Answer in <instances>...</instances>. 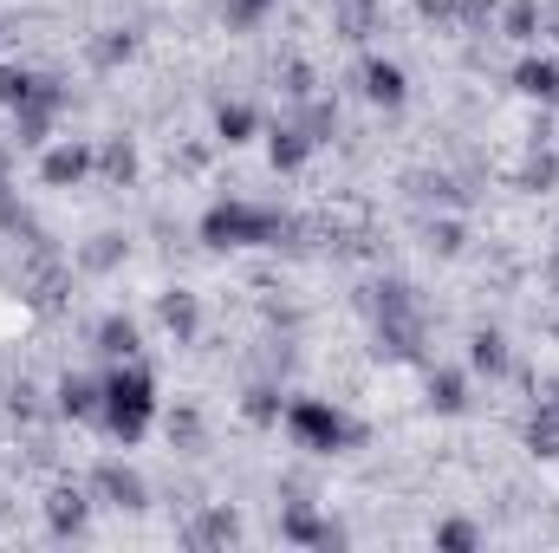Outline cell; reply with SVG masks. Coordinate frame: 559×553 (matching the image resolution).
<instances>
[{
    "label": "cell",
    "mask_w": 559,
    "mask_h": 553,
    "mask_svg": "<svg viewBox=\"0 0 559 553\" xmlns=\"http://www.w3.org/2000/svg\"><path fill=\"white\" fill-rule=\"evenodd\" d=\"M462 242H468V235H462V222H449V215H442V222H429V255H442V261H449V255H462Z\"/></svg>",
    "instance_id": "obj_29"
},
{
    "label": "cell",
    "mask_w": 559,
    "mask_h": 553,
    "mask_svg": "<svg viewBox=\"0 0 559 553\" xmlns=\"http://www.w3.org/2000/svg\"><path fill=\"white\" fill-rule=\"evenodd\" d=\"M85 515H92V489H52L46 495V528L52 534H79Z\"/></svg>",
    "instance_id": "obj_13"
},
{
    "label": "cell",
    "mask_w": 559,
    "mask_h": 553,
    "mask_svg": "<svg viewBox=\"0 0 559 553\" xmlns=\"http://www.w3.org/2000/svg\"><path fill=\"white\" fill-rule=\"evenodd\" d=\"M254 131H261V118H254V105H241V98H228V105L215 111V138L228 143V150H235V143H248Z\"/></svg>",
    "instance_id": "obj_20"
},
{
    "label": "cell",
    "mask_w": 559,
    "mask_h": 553,
    "mask_svg": "<svg viewBox=\"0 0 559 553\" xmlns=\"http://www.w3.org/2000/svg\"><path fill=\"white\" fill-rule=\"evenodd\" d=\"M280 92H286V105H306V98H319V79H312V66H306V59H286V66H280Z\"/></svg>",
    "instance_id": "obj_23"
},
{
    "label": "cell",
    "mask_w": 559,
    "mask_h": 553,
    "mask_svg": "<svg viewBox=\"0 0 559 553\" xmlns=\"http://www.w3.org/2000/svg\"><path fill=\"white\" fill-rule=\"evenodd\" d=\"M293 125L312 143H332L338 138V105H332V98H306V105H293Z\"/></svg>",
    "instance_id": "obj_18"
},
{
    "label": "cell",
    "mask_w": 559,
    "mask_h": 553,
    "mask_svg": "<svg viewBox=\"0 0 559 553\" xmlns=\"http://www.w3.org/2000/svg\"><path fill=\"white\" fill-rule=\"evenodd\" d=\"M468 365L488 372V378H508V372H514V352H508V339H501L495 326H475V332H468Z\"/></svg>",
    "instance_id": "obj_12"
},
{
    "label": "cell",
    "mask_w": 559,
    "mask_h": 553,
    "mask_svg": "<svg viewBox=\"0 0 559 553\" xmlns=\"http://www.w3.org/2000/svg\"><path fill=\"white\" fill-rule=\"evenodd\" d=\"M98 176H105L111 189H131V183H138V143L131 138H105L98 143Z\"/></svg>",
    "instance_id": "obj_16"
},
{
    "label": "cell",
    "mask_w": 559,
    "mask_h": 553,
    "mask_svg": "<svg viewBox=\"0 0 559 553\" xmlns=\"http://www.w3.org/2000/svg\"><path fill=\"white\" fill-rule=\"evenodd\" d=\"M514 92L521 98H540V105H559V59H521L514 66Z\"/></svg>",
    "instance_id": "obj_15"
},
{
    "label": "cell",
    "mask_w": 559,
    "mask_h": 553,
    "mask_svg": "<svg viewBox=\"0 0 559 553\" xmlns=\"http://www.w3.org/2000/svg\"><path fill=\"white\" fill-rule=\"evenodd\" d=\"M92 345H98L105 358H118V365H124V358H138V352H143V326H138V319H124V313H111V319H98Z\"/></svg>",
    "instance_id": "obj_11"
},
{
    "label": "cell",
    "mask_w": 559,
    "mask_h": 553,
    "mask_svg": "<svg viewBox=\"0 0 559 553\" xmlns=\"http://www.w3.org/2000/svg\"><path fill=\"white\" fill-rule=\"evenodd\" d=\"M554 183H559V156L554 150H534L527 169H521V189H554Z\"/></svg>",
    "instance_id": "obj_27"
},
{
    "label": "cell",
    "mask_w": 559,
    "mask_h": 553,
    "mask_svg": "<svg viewBox=\"0 0 559 553\" xmlns=\"http://www.w3.org/2000/svg\"><path fill=\"white\" fill-rule=\"evenodd\" d=\"M495 33L514 39V46H534L547 33V0H508V7H495Z\"/></svg>",
    "instance_id": "obj_8"
},
{
    "label": "cell",
    "mask_w": 559,
    "mask_h": 553,
    "mask_svg": "<svg viewBox=\"0 0 559 553\" xmlns=\"http://www.w3.org/2000/svg\"><path fill=\"white\" fill-rule=\"evenodd\" d=\"M33 85H39V72H26V66H0V105L13 111V105H26L33 98Z\"/></svg>",
    "instance_id": "obj_26"
},
{
    "label": "cell",
    "mask_w": 559,
    "mask_h": 553,
    "mask_svg": "<svg viewBox=\"0 0 559 553\" xmlns=\"http://www.w3.org/2000/svg\"><path fill=\"white\" fill-rule=\"evenodd\" d=\"M384 26V7L378 0H332V33L338 39H371Z\"/></svg>",
    "instance_id": "obj_14"
},
{
    "label": "cell",
    "mask_w": 559,
    "mask_h": 553,
    "mask_svg": "<svg viewBox=\"0 0 559 553\" xmlns=\"http://www.w3.org/2000/svg\"><path fill=\"white\" fill-rule=\"evenodd\" d=\"M150 416H156V385H150V372H143L138 358H124V365L105 378V416H98V423L131 449L143 430H150Z\"/></svg>",
    "instance_id": "obj_2"
},
{
    "label": "cell",
    "mask_w": 559,
    "mask_h": 553,
    "mask_svg": "<svg viewBox=\"0 0 559 553\" xmlns=\"http://www.w3.org/2000/svg\"><path fill=\"white\" fill-rule=\"evenodd\" d=\"M527 449L534 456H559V411L554 404H540V411L527 416Z\"/></svg>",
    "instance_id": "obj_22"
},
{
    "label": "cell",
    "mask_w": 559,
    "mask_h": 553,
    "mask_svg": "<svg viewBox=\"0 0 559 553\" xmlns=\"http://www.w3.org/2000/svg\"><path fill=\"white\" fill-rule=\"evenodd\" d=\"M436 548H449V553H468V548H481V528L475 521H462V515H449V521H436V534H429Z\"/></svg>",
    "instance_id": "obj_24"
},
{
    "label": "cell",
    "mask_w": 559,
    "mask_h": 553,
    "mask_svg": "<svg viewBox=\"0 0 559 553\" xmlns=\"http://www.w3.org/2000/svg\"><path fill=\"white\" fill-rule=\"evenodd\" d=\"M189 541L195 548H228V541H241V515L235 508H209L202 521H189Z\"/></svg>",
    "instance_id": "obj_17"
},
{
    "label": "cell",
    "mask_w": 559,
    "mask_h": 553,
    "mask_svg": "<svg viewBox=\"0 0 559 553\" xmlns=\"http://www.w3.org/2000/svg\"><path fill=\"white\" fill-rule=\"evenodd\" d=\"M280 235H293V222L280 209L241 202V196H228V202H215L202 215V242L209 248H280Z\"/></svg>",
    "instance_id": "obj_1"
},
{
    "label": "cell",
    "mask_w": 559,
    "mask_h": 553,
    "mask_svg": "<svg viewBox=\"0 0 559 553\" xmlns=\"http://www.w3.org/2000/svg\"><path fill=\"white\" fill-rule=\"evenodd\" d=\"M547 404H554V411H559V385H554V391H547Z\"/></svg>",
    "instance_id": "obj_31"
},
{
    "label": "cell",
    "mask_w": 559,
    "mask_h": 553,
    "mask_svg": "<svg viewBox=\"0 0 559 553\" xmlns=\"http://www.w3.org/2000/svg\"><path fill=\"white\" fill-rule=\"evenodd\" d=\"M156 326H163L176 345H195V332H202V306H195V293H189V286H169V293L156 299Z\"/></svg>",
    "instance_id": "obj_7"
},
{
    "label": "cell",
    "mask_w": 559,
    "mask_h": 553,
    "mask_svg": "<svg viewBox=\"0 0 559 553\" xmlns=\"http://www.w3.org/2000/svg\"><path fill=\"white\" fill-rule=\"evenodd\" d=\"M280 423H286V436H293L299 449H312V456H332V449H345V443H365V423H352L332 398H293Z\"/></svg>",
    "instance_id": "obj_3"
},
{
    "label": "cell",
    "mask_w": 559,
    "mask_h": 553,
    "mask_svg": "<svg viewBox=\"0 0 559 553\" xmlns=\"http://www.w3.org/2000/svg\"><path fill=\"white\" fill-rule=\"evenodd\" d=\"M92 495H98L105 508H143V502H150L143 475L124 469V462H98V469H92Z\"/></svg>",
    "instance_id": "obj_5"
},
{
    "label": "cell",
    "mask_w": 559,
    "mask_h": 553,
    "mask_svg": "<svg viewBox=\"0 0 559 553\" xmlns=\"http://www.w3.org/2000/svg\"><path fill=\"white\" fill-rule=\"evenodd\" d=\"M118 261H124V235H111V228L92 235V242L79 248V268H85V274H111Z\"/></svg>",
    "instance_id": "obj_21"
},
{
    "label": "cell",
    "mask_w": 559,
    "mask_h": 553,
    "mask_svg": "<svg viewBox=\"0 0 559 553\" xmlns=\"http://www.w3.org/2000/svg\"><path fill=\"white\" fill-rule=\"evenodd\" d=\"M92 169H98V143L59 138V143H46V156H39V183L46 189H79Z\"/></svg>",
    "instance_id": "obj_4"
},
{
    "label": "cell",
    "mask_w": 559,
    "mask_h": 553,
    "mask_svg": "<svg viewBox=\"0 0 559 553\" xmlns=\"http://www.w3.org/2000/svg\"><path fill=\"white\" fill-rule=\"evenodd\" d=\"M358 79H365V98H371V105H384V111H404V98H411V79H404V66H397V59H365V66H358Z\"/></svg>",
    "instance_id": "obj_6"
},
{
    "label": "cell",
    "mask_w": 559,
    "mask_h": 553,
    "mask_svg": "<svg viewBox=\"0 0 559 553\" xmlns=\"http://www.w3.org/2000/svg\"><path fill=\"white\" fill-rule=\"evenodd\" d=\"M547 26H554V39H559V0H547Z\"/></svg>",
    "instance_id": "obj_30"
},
{
    "label": "cell",
    "mask_w": 559,
    "mask_h": 553,
    "mask_svg": "<svg viewBox=\"0 0 559 553\" xmlns=\"http://www.w3.org/2000/svg\"><path fill=\"white\" fill-rule=\"evenodd\" d=\"M131 52H138V39H131L124 26H105V33L92 39V59H98V66H118V59H131Z\"/></svg>",
    "instance_id": "obj_25"
},
{
    "label": "cell",
    "mask_w": 559,
    "mask_h": 553,
    "mask_svg": "<svg viewBox=\"0 0 559 553\" xmlns=\"http://www.w3.org/2000/svg\"><path fill=\"white\" fill-rule=\"evenodd\" d=\"M59 416H72V423H98V416H105V385L85 378V372H66V378H59Z\"/></svg>",
    "instance_id": "obj_9"
},
{
    "label": "cell",
    "mask_w": 559,
    "mask_h": 553,
    "mask_svg": "<svg viewBox=\"0 0 559 553\" xmlns=\"http://www.w3.org/2000/svg\"><path fill=\"white\" fill-rule=\"evenodd\" d=\"M429 411H442V416H462L468 411V378L462 372H429Z\"/></svg>",
    "instance_id": "obj_19"
},
{
    "label": "cell",
    "mask_w": 559,
    "mask_h": 553,
    "mask_svg": "<svg viewBox=\"0 0 559 553\" xmlns=\"http://www.w3.org/2000/svg\"><path fill=\"white\" fill-rule=\"evenodd\" d=\"M312 150H319V143L306 138V131H299L293 118L267 131V163H274L280 176H293V169H306V163H312Z\"/></svg>",
    "instance_id": "obj_10"
},
{
    "label": "cell",
    "mask_w": 559,
    "mask_h": 553,
    "mask_svg": "<svg viewBox=\"0 0 559 553\" xmlns=\"http://www.w3.org/2000/svg\"><path fill=\"white\" fill-rule=\"evenodd\" d=\"M274 7H280V0H222V13H228V26H241V33H248V26H261V20H267Z\"/></svg>",
    "instance_id": "obj_28"
}]
</instances>
